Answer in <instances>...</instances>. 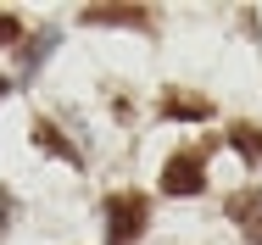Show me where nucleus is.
<instances>
[{
    "label": "nucleus",
    "mask_w": 262,
    "mask_h": 245,
    "mask_svg": "<svg viewBox=\"0 0 262 245\" xmlns=\"http://www.w3.org/2000/svg\"><path fill=\"white\" fill-rule=\"evenodd\" d=\"M151 223V201L140 190H112L106 195V245H134Z\"/></svg>",
    "instance_id": "f257e3e1"
},
{
    "label": "nucleus",
    "mask_w": 262,
    "mask_h": 245,
    "mask_svg": "<svg viewBox=\"0 0 262 245\" xmlns=\"http://www.w3.org/2000/svg\"><path fill=\"white\" fill-rule=\"evenodd\" d=\"M207 150L212 145H184L162 167V195H201L207 190Z\"/></svg>",
    "instance_id": "f03ea898"
},
{
    "label": "nucleus",
    "mask_w": 262,
    "mask_h": 245,
    "mask_svg": "<svg viewBox=\"0 0 262 245\" xmlns=\"http://www.w3.org/2000/svg\"><path fill=\"white\" fill-rule=\"evenodd\" d=\"M78 17L84 23H95V28H140V34H151V6H78Z\"/></svg>",
    "instance_id": "7ed1b4c3"
},
{
    "label": "nucleus",
    "mask_w": 262,
    "mask_h": 245,
    "mask_svg": "<svg viewBox=\"0 0 262 245\" xmlns=\"http://www.w3.org/2000/svg\"><path fill=\"white\" fill-rule=\"evenodd\" d=\"M162 117H179V123H207L212 100L195 90H162Z\"/></svg>",
    "instance_id": "20e7f679"
},
{
    "label": "nucleus",
    "mask_w": 262,
    "mask_h": 245,
    "mask_svg": "<svg viewBox=\"0 0 262 245\" xmlns=\"http://www.w3.org/2000/svg\"><path fill=\"white\" fill-rule=\"evenodd\" d=\"M229 217L246 229L251 245H262V190H234L229 195Z\"/></svg>",
    "instance_id": "39448f33"
},
{
    "label": "nucleus",
    "mask_w": 262,
    "mask_h": 245,
    "mask_svg": "<svg viewBox=\"0 0 262 245\" xmlns=\"http://www.w3.org/2000/svg\"><path fill=\"white\" fill-rule=\"evenodd\" d=\"M34 145H51L56 156H61V162H73V167H84V150H73V140H67V134L56 128V123H45V117L34 123Z\"/></svg>",
    "instance_id": "423d86ee"
},
{
    "label": "nucleus",
    "mask_w": 262,
    "mask_h": 245,
    "mask_svg": "<svg viewBox=\"0 0 262 245\" xmlns=\"http://www.w3.org/2000/svg\"><path fill=\"white\" fill-rule=\"evenodd\" d=\"M229 145L240 150L246 162H262V128L257 123H234V128H229Z\"/></svg>",
    "instance_id": "0eeeda50"
},
{
    "label": "nucleus",
    "mask_w": 262,
    "mask_h": 245,
    "mask_svg": "<svg viewBox=\"0 0 262 245\" xmlns=\"http://www.w3.org/2000/svg\"><path fill=\"white\" fill-rule=\"evenodd\" d=\"M23 39V17L17 11H0V45H17Z\"/></svg>",
    "instance_id": "6e6552de"
}]
</instances>
